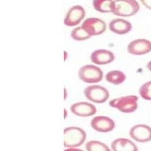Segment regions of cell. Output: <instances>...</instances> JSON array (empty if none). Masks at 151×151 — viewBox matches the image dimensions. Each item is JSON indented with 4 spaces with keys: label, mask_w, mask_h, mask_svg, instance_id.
<instances>
[{
    "label": "cell",
    "mask_w": 151,
    "mask_h": 151,
    "mask_svg": "<svg viewBox=\"0 0 151 151\" xmlns=\"http://www.w3.org/2000/svg\"><path fill=\"white\" fill-rule=\"evenodd\" d=\"M112 151H138L137 145L127 138H117L111 143Z\"/></svg>",
    "instance_id": "obj_14"
},
{
    "label": "cell",
    "mask_w": 151,
    "mask_h": 151,
    "mask_svg": "<svg viewBox=\"0 0 151 151\" xmlns=\"http://www.w3.org/2000/svg\"><path fill=\"white\" fill-rule=\"evenodd\" d=\"M81 27L92 37L101 35L107 29V25L105 21L96 17H90L85 19L82 22Z\"/></svg>",
    "instance_id": "obj_6"
},
{
    "label": "cell",
    "mask_w": 151,
    "mask_h": 151,
    "mask_svg": "<svg viewBox=\"0 0 151 151\" xmlns=\"http://www.w3.org/2000/svg\"><path fill=\"white\" fill-rule=\"evenodd\" d=\"M70 111L79 117H90L96 113V108L90 102H77L70 107Z\"/></svg>",
    "instance_id": "obj_12"
},
{
    "label": "cell",
    "mask_w": 151,
    "mask_h": 151,
    "mask_svg": "<svg viewBox=\"0 0 151 151\" xmlns=\"http://www.w3.org/2000/svg\"><path fill=\"white\" fill-rule=\"evenodd\" d=\"M127 77L124 72L120 70H111L109 71L105 76V79L109 83L113 85H120L125 82Z\"/></svg>",
    "instance_id": "obj_15"
},
{
    "label": "cell",
    "mask_w": 151,
    "mask_h": 151,
    "mask_svg": "<svg viewBox=\"0 0 151 151\" xmlns=\"http://www.w3.org/2000/svg\"><path fill=\"white\" fill-rule=\"evenodd\" d=\"M140 96L145 100L151 101V80L144 83L139 89Z\"/></svg>",
    "instance_id": "obj_19"
},
{
    "label": "cell",
    "mask_w": 151,
    "mask_h": 151,
    "mask_svg": "<svg viewBox=\"0 0 151 151\" xmlns=\"http://www.w3.org/2000/svg\"><path fill=\"white\" fill-rule=\"evenodd\" d=\"M129 136L137 143H148L151 141V127L145 124L135 125L130 129Z\"/></svg>",
    "instance_id": "obj_8"
},
{
    "label": "cell",
    "mask_w": 151,
    "mask_h": 151,
    "mask_svg": "<svg viewBox=\"0 0 151 151\" xmlns=\"http://www.w3.org/2000/svg\"><path fill=\"white\" fill-rule=\"evenodd\" d=\"M140 5L137 0H114L112 14L118 17H131L139 12Z\"/></svg>",
    "instance_id": "obj_2"
},
{
    "label": "cell",
    "mask_w": 151,
    "mask_h": 151,
    "mask_svg": "<svg viewBox=\"0 0 151 151\" xmlns=\"http://www.w3.org/2000/svg\"><path fill=\"white\" fill-rule=\"evenodd\" d=\"M86 151H111L107 145L97 140H92L89 141L85 145Z\"/></svg>",
    "instance_id": "obj_18"
},
{
    "label": "cell",
    "mask_w": 151,
    "mask_h": 151,
    "mask_svg": "<svg viewBox=\"0 0 151 151\" xmlns=\"http://www.w3.org/2000/svg\"><path fill=\"white\" fill-rule=\"evenodd\" d=\"M90 59L96 65H106L111 63L115 60V55L111 50L101 48L93 51Z\"/></svg>",
    "instance_id": "obj_11"
},
{
    "label": "cell",
    "mask_w": 151,
    "mask_h": 151,
    "mask_svg": "<svg viewBox=\"0 0 151 151\" xmlns=\"http://www.w3.org/2000/svg\"><path fill=\"white\" fill-rule=\"evenodd\" d=\"M91 127L93 130L101 133H107L114 129L115 122L108 116H96L91 121Z\"/></svg>",
    "instance_id": "obj_10"
},
{
    "label": "cell",
    "mask_w": 151,
    "mask_h": 151,
    "mask_svg": "<svg viewBox=\"0 0 151 151\" xmlns=\"http://www.w3.org/2000/svg\"><path fill=\"white\" fill-rule=\"evenodd\" d=\"M127 53L134 56H143L151 51V42L147 39H136L127 46Z\"/></svg>",
    "instance_id": "obj_9"
},
{
    "label": "cell",
    "mask_w": 151,
    "mask_h": 151,
    "mask_svg": "<svg viewBox=\"0 0 151 151\" xmlns=\"http://www.w3.org/2000/svg\"><path fill=\"white\" fill-rule=\"evenodd\" d=\"M140 2L143 4V6L151 11V0H140Z\"/></svg>",
    "instance_id": "obj_20"
},
{
    "label": "cell",
    "mask_w": 151,
    "mask_h": 151,
    "mask_svg": "<svg viewBox=\"0 0 151 151\" xmlns=\"http://www.w3.org/2000/svg\"><path fill=\"white\" fill-rule=\"evenodd\" d=\"M109 105L123 113H131L138 109V96L130 94L117 97L109 102Z\"/></svg>",
    "instance_id": "obj_4"
},
{
    "label": "cell",
    "mask_w": 151,
    "mask_h": 151,
    "mask_svg": "<svg viewBox=\"0 0 151 151\" xmlns=\"http://www.w3.org/2000/svg\"><path fill=\"white\" fill-rule=\"evenodd\" d=\"M70 36L73 40L78 41V42L86 41V40H89L90 38H92V36L90 34H88V33L86 32V30H85L82 27H75L74 29L71 31Z\"/></svg>",
    "instance_id": "obj_17"
},
{
    "label": "cell",
    "mask_w": 151,
    "mask_h": 151,
    "mask_svg": "<svg viewBox=\"0 0 151 151\" xmlns=\"http://www.w3.org/2000/svg\"><path fill=\"white\" fill-rule=\"evenodd\" d=\"M86 132L78 127H68L63 129V145L65 148L78 147L86 141Z\"/></svg>",
    "instance_id": "obj_1"
},
{
    "label": "cell",
    "mask_w": 151,
    "mask_h": 151,
    "mask_svg": "<svg viewBox=\"0 0 151 151\" xmlns=\"http://www.w3.org/2000/svg\"><path fill=\"white\" fill-rule=\"evenodd\" d=\"M86 12L85 9L80 6V5H75L71 7L63 19V23L66 27H75L78 26L79 23H81L82 20L85 18Z\"/></svg>",
    "instance_id": "obj_7"
},
{
    "label": "cell",
    "mask_w": 151,
    "mask_h": 151,
    "mask_svg": "<svg viewBox=\"0 0 151 151\" xmlns=\"http://www.w3.org/2000/svg\"><path fill=\"white\" fill-rule=\"evenodd\" d=\"M114 0H93V7L94 11L101 13H111L113 9Z\"/></svg>",
    "instance_id": "obj_16"
},
{
    "label": "cell",
    "mask_w": 151,
    "mask_h": 151,
    "mask_svg": "<svg viewBox=\"0 0 151 151\" xmlns=\"http://www.w3.org/2000/svg\"><path fill=\"white\" fill-rule=\"evenodd\" d=\"M78 78L85 83H98L104 78L103 71L96 64H85L78 72Z\"/></svg>",
    "instance_id": "obj_3"
},
{
    "label": "cell",
    "mask_w": 151,
    "mask_h": 151,
    "mask_svg": "<svg viewBox=\"0 0 151 151\" xmlns=\"http://www.w3.org/2000/svg\"><path fill=\"white\" fill-rule=\"evenodd\" d=\"M84 96L89 101L97 104L105 103L109 97H110V93L108 90L98 84H91L84 89Z\"/></svg>",
    "instance_id": "obj_5"
},
{
    "label": "cell",
    "mask_w": 151,
    "mask_h": 151,
    "mask_svg": "<svg viewBox=\"0 0 151 151\" xmlns=\"http://www.w3.org/2000/svg\"><path fill=\"white\" fill-rule=\"evenodd\" d=\"M146 68H147L148 71H150V72H151V60H149L147 63V64H146Z\"/></svg>",
    "instance_id": "obj_22"
},
{
    "label": "cell",
    "mask_w": 151,
    "mask_h": 151,
    "mask_svg": "<svg viewBox=\"0 0 151 151\" xmlns=\"http://www.w3.org/2000/svg\"><path fill=\"white\" fill-rule=\"evenodd\" d=\"M109 28L117 35H125L132 29V24L126 19L115 18L109 23Z\"/></svg>",
    "instance_id": "obj_13"
},
{
    "label": "cell",
    "mask_w": 151,
    "mask_h": 151,
    "mask_svg": "<svg viewBox=\"0 0 151 151\" xmlns=\"http://www.w3.org/2000/svg\"><path fill=\"white\" fill-rule=\"evenodd\" d=\"M64 151H83V150L77 147H69V148H65Z\"/></svg>",
    "instance_id": "obj_21"
}]
</instances>
